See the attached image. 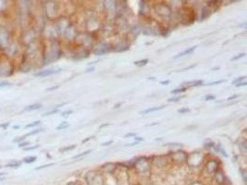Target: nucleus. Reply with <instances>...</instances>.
<instances>
[{"label": "nucleus", "mask_w": 247, "mask_h": 185, "mask_svg": "<svg viewBox=\"0 0 247 185\" xmlns=\"http://www.w3.org/2000/svg\"><path fill=\"white\" fill-rule=\"evenodd\" d=\"M244 56H245V53H242V54H240V55H237L236 57H233L232 58H231V60H237V59H239V58L244 57Z\"/></svg>", "instance_id": "393cba45"}, {"label": "nucleus", "mask_w": 247, "mask_h": 185, "mask_svg": "<svg viewBox=\"0 0 247 185\" xmlns=\"http://www.w3.org/2000/svg\"><path fill=\"white\" fill-rule=\"evenodd\" d=\"M112 144V141H109V142H107V143H104L102 144V146H107V145H109Z\"/></svg>", "instance_id": "58836bf2"}, {"label": "nucleus", "mask_w": 247, "mask_h": 185, "mask_svg": "<svg viewBox=\"0 0 247 185\" xmlns=\"http://www.w3.org/2000/svg\"><path fill=\"white\" fill-rule=\"evenodd\" d=\"M190 111V109L188 108H181V109H179L178 110V112L179 113H187V112H189Z\"/></svg>", "instance_id": "c85d7f7f"}, {"label": "nucleus", "mask_w": 247, "mask_h": 185, "mask_svg": "<svg viewBox=\"0 0 247 185\" xmlns=\"http://www.w3.org/2000/svg\"><path fill=\"white\" fill-rule=\"evenodd\" d=\"M134 140L138 143V142H142L144 141V138H141V137H134Z\"/></svg>", "instance_id": "4c0bfd02"}, {"label": "nucleus", "mask_w": 247, "mask_h": 185, "mask_svg": "<svg viewBox=\"0 0 247 185\" xmlns=\"http://www.w3.org/2000/svg\"><path fill=\"white\" fill-rule=\"evenodd\" d=\"M58 111H59V110H58L57 108L53 109V110H51V111H49V112L45 113V114H44V116H50V115H53V114H56V113H57Z\"/></svg>", "instance_id": "4be33fe9"}, {"label": "nucleus", "mask_w": 247, "mask_h": 185, "mask_svg": "<svg viewBox=\"0 0 247 185\" xmlns=\"http://www.w3.org/2000/svg\"><path fill=\"white\" fill-rule=\"evenodd\" d=\"M42 108V104L37 103V104H33V105H30L27 106L26 108H24L23 111H34V110H38Z\"/></svg>", "instance_id": "0eeeda50"}, {"label": "nucleus", "mask_w": 247, "mask_h": 185, "mask_svg": "<svg viewBox=\"0 0 247 185\" xmlns=\"http://www.w3.org/2000/svg\"><path fill=\"white\" fill-rule=\"evenodd\" d=\"M30 142H21V143H19L18 146L19 148H25L26 146H28V145H30Z\"/></svg>", "instance_id": "6ab92c4d"}, {"label": "nucleus", "mask_w": 247, "mask_h": 185, "mask_svg": "<svg viewBox=\"0 0 247 185\" xmlns=\"http://www.w3.org/2000/svg\"><path fill=\"white\" fill-rule=\"evenodd\" d=\"M35 38H36V33H35V31L33 29H27L25 31H23L19 42L22 46L23 45L27 46L34 43Z\"/></svg>", "instance_id": "20e7f679"}, {"label": "nucleus", "mask_w": 247, "mask_h": 185, "mask_svg": "<svg viewBox=\"0 0 247 185\" xmlns=\"http://www.w3.org/2000/svg\"><path fill=\"white\" fill-rule=\"evenodd\" d=\"M13 39V31L7 24H0V52L6 48Z\"/></svg>", "instance_id": "f257e3e1"}, {"label": "nucleus", "mask_w": 247, "mask_h": 185, "mask_svg": "<svg viewBox=\"0 0 247 185\" xmlns=\"http://www.w3.org/2000/svg\"><path fill=\"white\" fill-rule=\"evenodd\" d=\"M36 159H37L36 156H26V157H24V158L22 159L21 162L25 163V164H32V163L35 162V161H36Z\"/></svg>", "instance_id": "1a4fd4ad"}, {"label": "nucleus", "mask_w": 247, "mask_h": 185, "mask_svg": "<svg viewBox=\"0 0 247 185\" xmlns=\"http://www.w3.org/2000/svg\"><path fill=\"white\" fill-rule=\"evenodd\" d=\"M93 68H92V69H89L88 70H87V72H90V71H93Z\"/></svg>", "instance_id": "a18cd8bd"}, {"label": "nucleus", "mask_w": 247, "mask_h": 185, "mask_svg": "<svg viewBox=\"0 0 247 185\" xmlns=\"http://www.w3.org/2000/svg\"><path fill=\"white\" fill-rule=\"evenodd\" d=\"M41 132H43V129H36V130H33V131L30 132H28V133H27V134H25V135H24V137H25V138H27V137H28V136H31V135H34V134H37V133Z\"/></svg>", "instance_id": "f8f14e48"}, {"label": "nucleus", "mask_w": 247, "mask_h": 185, "mask_svg": "<svg viewBox=\"0 0 247 185\" xmlns=\"http://www.w3.org/2000/svg\"><path fill=\"white\" fill-rule=\"evenodd\" d=\"M132 136H136V134L135 133H128V134L124 136V138H128V137H132Z\"/></svg>", "instance_id": "c9c22d12"}, {"label": "nucleus", "mask_w": 247, "mask_h": 185, "mask_svg": "<svg viewBox=\"0 0 247 185\" xmlns=\"http://www.w3.org/2000/svg\"><path fill=\"white\" fill-rule=\"evenodd\" d=\"M92 138H93V137H89V138H87V139H85V140H83V141H82V143H85V142L89 141L90 139H92Z\"/></svg>", "instance_id": "ea45409f"}, {"label": "nucleus", "mask_w": 247, "mask_h": 185, "mask_svg": "<svg viewBox=\"0 0 247 185\" xmlns=\"http://www.w3.org/2000/svg\"><path fill=\"white\" fill-rule=\"evenodd\" d=\"M166 145L167 146H181V144L174 143V144H167Z\"/></svg>", "instance_id": "2f4dec72"}, {"label": "nucleus", "mask_w": 247, "mask_h": 185, "mask_svg": "<svg viewBox=\"0 0 247 185\" xmlns=\"http://www.w3.org/2000/svg\"><path fill=\"white\" fill-rule=\"evenodd\" d=\"M55 165V163H49V164H46V165H43V166H40V167H38V168H35V170H42V168H48V167H52V166H54Z\"/></svg>", "instance_id": "aec40b11"}, {"label": "nucleus", "mask_w": 247, "mask_h": 185, "mask_svg": "<svg viewBox=\"0 0 247 185\" xmlns=\"http://www.w3.org/2000/svg\"><path fill=\"white\" fill-rule=\"evenodd\" d=\"M170 81L167 80V81H160V83L163 84V85H167V84L170 83Z\"/></svg>", "instance_id": "f704fd0d"}, {"label": "nucleus", "mask_w": 247, "mask_h": 185, "mask_svg": "<svg viewBox=\"0 0 247 185\" xmlns=\"http://www.w3.org/2000/svg\"><path fill=\"white\" fill-rule=\"evenodd\" d=\"M2 57H3V56L1 54H0V64H1V61H2Z\"/></svg>", "instance_id": "79ce46f5"}, {"label": "nucleus", "mask_w": 247, "mask_h": 185, "mask_svg": "<svg viewBox=\"0 0 247 185\" xmlns=\"http://www.w3.org/2000/svg\"><path fill=\"white\" fill-rule=\"evenodd\" d=\"M164 108V107H156V108H148L146 110H144V111H142L141 113L142 114H148V113H151V112H155V111H158V110H160Z\"/></svg>", "instance_id": "9d476101"}, {"label": "nucleus", "mask_w": 247, "mask_h": 185, "mask_svg": "<svg viewBox=\"0 0 247 185\" xmlns=\"http://www.w3.org/2000/svg\"><path fill=\"white\" fill-rule=\"evenodd\" d=\"M3 168V167L1 166V165H0V168Z\"/></svg>", "instance_id": "8fccbe9b"}, {"label": "nucleus", "mask_w": 247, "mask_h": 185, "mask_svg": "<svg viewBox=\"0 0 247 185\" xmlns=\"http://www.w3.org/2000/svg\"><path fill=\"white\" fill-rule=\"evenodd\" d=\"M39 147V145H33V146H28V147H25L23 148V150L24 151H32V150H35V149H37Z\"/></svg>", "instance_id": "412c9836"}, {"label": "nucleus", "mask_w": 247, "mask_h": 185, "mask_svg": "<svg viewBox=\"0 0 247 185\" xmlns=\"http://www.w3.org/2000/svg\"><path fill=\"white\" fill-rule=\"evenodd\" d=\"M5 180V178H3V177H0V182H2V180Z\"/></svg>", "instance_id": "49530a36"}, {"label": "nucleus", "mask_w": 247, "mask_h": 185, "mask_svg": "<svg viewBox=\"0 0 247 185\" xmlns=\"http://www.w3.org/2000/svg\"><path fill=\"white\" fill-rule=\"evenodd\" d=\"M58 87H59V86H58V85H57V86H53V87L47 88V91H53V90H56V89H57Z\"/></svg>", "instance_id": "473e14b6"}, {"label": "nucleus", "mask_w": 247, "mask_h": 185, "mask_svg": "<svg viewBox=\"0 0 247 185\" xmlns=\"http://www.w3.org/2000/svg\"><path fill=\"white\" fill-rule=\"evenodd\" d=\"M178 100H180V97H177V98H170V99H168V102H177Z\"/></svg>", "instance_id": "72a5a7b5"}, {"label": "nucleus", "mask_w": 247, "mask_h": 185, "mask_svg": "<svg viewBox=\"0 0 247 185\" xmlns=\"http://www.w3.org/2000/svg\"><path fill=\"white\" fill-rule=\"evenodd\" d=\"M215 99V96H210V94H208V96H206V100L208 101V100H214Z\"/></svg>", "instance_id": "7c9ffc66"}, {"label": "nucleus", "mask_w": 247, "mask_h": 185, "mask_svg": "<svg viewBox=\"0 0 247 185\" xmlns=\"http://www.w3.org/2000/svg\"><path fill=\"white\" fill-rule=\"evenodd\" d=\"M245 85H247V82L242 81V82H239V83H237L236 87H242V86H245Z\"/></svg>", "instance_id": "c756f323"}, {"label": "nucleus", "mask_w": 247, "mask_h": 185, "mask_svg": "<svg viewBox=\"0 0 247 185\" xmlns=\"http://www.w3.org/2000/svg\"><path fill=\"white\" fill-rule=\"evenodd\" d=\"M15 68L16 67H15L13 61L3 57L1 64H0V77H9L13 75Z\"/></svg>", "instance_id": "7ed1b4c3"}, {"label": "nucleus", "mask_w": 247, "mask_h": 185, "mask_svg": "<svg viewBox=\"0 0 247 185\" xmlns=\"http://www.w3.org/2000/svg\"><path fill=\"white\" fill-rule=\"evenodd\" d=\"M195 48H196V46H192V47H190V48L184 50L183 52H181V53L177 54L175 57H173V58H174V59H176V58H179V57H181L186 56V55H189V54H191V53H193L194 51L195 50Z\"/></svg>", "instance_id": "423d86ee"}, {"label": "nucleus", "mask_w": 247, "mask_h": 185, "mask_svg": "<svg viewBox=\"0 0 247 185\" xmlns=\"http://www.w3.org/2000/svg\"><path fill=\"white\" fill-rule=\"evenodd\" d=\"M9 122H5V123H2V124H0V129H3V130H6L7 127H9Z\"/></svg>", "instance_id": "a878e982"}, {"label": "nucleus", "mask_w": 247, "mask_h": 185, "mask_svg": "<svg viewBox=\"0 0 247 185\" xmlns=\"http://www.w3.org/2000/svg\"><path fill=\"white\" fill-rule=\"evenodd\" d=\"M76 148V145L73 144V145H70V146H67L63 149H61V152H67V151H70V150H73V149Z\"/></svg>", "instance_id": "a211bd4d"}, {"label": "nucleus", "mask_w": 247, "mask_h": 185, "mask_svg": "<svg viewBox=\"0 0 247 185\" xmlns=\"http://www.w3.org/2000/svg\"><path fill=\"white\" fill-rule=\"evenodd\" d=\"M238 96H239V94H235V96H230V97L228 98V100H229V101H230V100H232V99H235V98H236V97H238Z\"/></svg>", "instance_id": "e433bc0d"}, {"label": "nucleus", "mask_w": 247, "mask_h": 185, "mask_svg": "<svg viewBox=\"0 0 247 185\" xmlns=\"http://www.w3.org/2000/svg\"><path fill=\"white\" fill-rule=\"evenodd\" d=\"M105 126H108V124H103V125L101 126V128H102V127H105Z\"/></svg>", "instance_id": "de8ad7c7"}, {"label": "nucleus", "mask_w": 247, "mask_h": 185, "mask_svg": "<svg viewBox=\"0 0 247 185\" xmlns=\"http://www.w3.org/2000/svg\"><path fill=\"white\" fill-rule=\"evenodd\" d=\"M184 84H187V85H190V86H201L203 85V81H187L185 82Z\"/></svg>", "instance_id": "9b49d317"}, {"label": "nucleus", "mask_w": 247, "mask_h": 185, "mask_svg": "<svg viewBox=\"0 0 247 185\" xmlns=\"http://www.w3.org/2000/svg\"><path fill=\"white\" fill-rule=\"evenodd\" d=\"M119 106H121V103H119V104H117V105H116V106H115V107H114V108H117V107H119Z\"/></svg>", "instance_id": "c03bdc74"}, {"label": "nucleus", "mask_w": 247, "mask_h": 185, "mask_svg": "<svg viewBox=\"0 0 247 185\" xmlns=\"http://www.w3.org/2000/svg\"><path fill=\"white\" fill-rule=\"evenodd\" d=\"M246 77H240V78H238V79H236V80H235L234 81H233V83H235V84H237V83H239V82H242V81H244V79H245Z\"/></svg>", "instance_id": "bb28decb"}, {"label": "nucleus", "mask_w": 247, "mask_h": 185, "mask_svg": "<svg viewBox=\"0 0 247 185\" xmlns=\"http://www.w3.org/2000/svg\"><path fill=\"white\" fill-rule=\"evenodd\" d=\"M21 161H18V160H12L10 161L9 163H7L6 165L7 168H18L19 166L21 165Z\"/></svg>", "instance_id": "6e6552de"}, {"label": "nucleus", "mask_w": 247, "mask_h": 185, "mask_svg": "<svg viewBox=\"0 0 247 185\" xmlns=\"http://www.w3.org/2000/svg\"><path fill=\"white\" fill-rule=\"evenodd\" d=\"M187 90V88H178V89H174L171 91V94H179V93H182V92H185Z\"/></svg>", "instance_id": "f3484780"}, {"label": "nucleus", "mask_w": 247, "mask_h": 185, "mask_svg": "<svg viewBox=\"0 0 247 185\" xmlns=\"http://www.w3.org/2000/svg\"><path fill=\"white\" fill-rule=\"evenodd\" d=\"M69 126V124L68 122H66V121H63V122H61L59 125L57 126V130H58V131H59V130H64V129H66V128H68Z\"/></svg>", "instance_id": "4468645a"}, {"label": "nucleus", "mask_w": 247, "mask_h": 185, "mask_svg": "<svg viewBox=\"0 0 247 185\" xmlns=\"http://www.w3.org/2000/svg\"><path fill=\"white\" fill-rule=\"evenodd\" d=\"M19 127H21V126H19V125H16V126H13V129L15 130V129H19Z\"/></svg>", "instance_id": "a19ab883"}, {"label": "nucleus", "mask_w": 247, "mask_h": 185, "mask_svg": "<svg viewBox=\"0 0 247 185\" xmlns=\"http://www.w3.org/2000/svg\"><path fill=\"white\" fill-rule=\"evenodd\" d=\"M148 59H142V60H139V61H135L134 62V64L136 65V66H139V67H142V66H144V65H146L147 63H148Z\"/></svg>", "instance_id": "2eb2a0df"}, {"label": "nucleus", "mask_w": 247, "mask_h": 185, "mask_svg": "<svg viewBox=\"0 0 247 185\" xmlns=\"http://www.w3.org/2000/svg\"><path fill=\"white\" fill-rule=\"evenodd\" d=\"M5 175H6V173H4V172L0 173V177H2V176H5Z\"/></svg>", "instance_id": "37998d69"}, {"label": "nucleus", "mask_w": 247, "mask_h": 185, "mask_svg": "<svg viewBox=\"0 0 247 185\" xmlns=\"http://www.w3.org/2000/svg\"><path fill=\"white\" fill-rule=\"evenodd\" d=\"M68 185H77V184H75V183H69V184H68Z\"/></svg>", "instance_id": "09e8293b"}, {"label": "nucleus", "mask_w": 247, "mask_h": 185, "mask_svg": "<svg viewBox=\"0 0 247 185\" xmlns=\"http://www.w3.org/2000/svg\"><path fill=\"white\" fill-rule=\"evenodd\" d=\"M72 110H68V111H65V112H62V114H61V116L62 117H67V116H69V115H70V114H72Z\"/></svg>", "instance_id": "cd10ccee"}, {"label": "nucleus", "mask_w": 247, "mask_h": 185, "mask_svg": "<svg viewBox=\"0 0 247 185\" xmlns=\"http://www.w3.org/2000/svg\"><path fill=\"white\" fill-rule=\"evenodd\" d=\"M41 124V121L40 120H36V121H33L32 123H29L25 126V128H33V127H37L38 125Z\"/></svg>", "instance_id": "ddd939ff"}, {"label": "nucleus", "mask_w": 247, "mask_h": 185, "mask_svg": "<svg viewBox=\"0 0 247 185\" xmlns=\"http://www.w3.org/2000/svg\"><path fill=\"white\" fill-rule=\"evenodd\" d=\"M60 69H44V70H40L34 74L35 77H40V78H44V77H47L52 75V74L55 73H57L60 71Z\"/></svg>", "instance_id": "39448f33"}, {"label": "nucleus", "mask_w": 247, "mask_h": 185, "mask_svg": "<svg viewBox=\"0 0 247 185\" xmlns=\"http://www.w3.org/2000/svg\"><path fill=\"white\" fill-rule=\"evenodd\" d=\"M21 47L22 45L19 44V42L18 40H13L2 51L1 55L3 57H5L6 58H7V59L13 61L15 58L21 53Z\"/></svg>", "instance_id": "f03ea898"}, {"label": "nucleus", "mask_w": 247, "mask_h": 185, "mask_svg": "<svg viewBox=\"0 0 247 185\" xmlns=\"http://www.w3.org/2000/svg\"><path fill=\"white\" fill-rule=\"evenodd\" d=\"M226 81L225 80H220V81H213V82H209V83H207V85H215V84H219V83H222V82H225Z\"/></svg>", "instance_id": "b1692460"}, {"label": "nucleus", "mask_w": 247, "mask_h": 185, "mask_svg": "<svg viewBox=\"0 0 247 185\" xmlns=\"http://www.w3.org/2000/svg\"><path fill=\"white\" fill-rule=\"evenodd\" d=\"M11 82L7 81H0V88H4V87H7V86H10Z\"/></svg>", "instance_id": "dca6fc26"}, {"label": "nucleus", "mask_w": 247, "mask_h": 185, "mask_svg": "<svg viewBox=\"0 0 247 185\" xmlns=\"http://www.w3.org/2000/svg\"><path fill=\"white\" fill-rule=\"evenodd\" d=\"M90 152H91V150H88V151H86V152H83V153H81V154H79V155H77V156H73V158H74V159H75V158H79V157H81V156H82L88 155Z\"/></svg>", "instance_id": "5701e85b"}]
</instances>
